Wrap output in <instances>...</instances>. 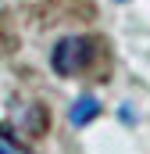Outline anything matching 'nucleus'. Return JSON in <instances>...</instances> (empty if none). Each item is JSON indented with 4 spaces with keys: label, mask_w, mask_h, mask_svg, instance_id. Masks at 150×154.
Segmentation results:
<instances>
[{
    "label": "nucleus",
    "mask_w": 150,
    "mask_h": 154,
    "mask_svg": "<svg viewBox=\"0 0 150 154\" xmlns=\"http://www.w3.org/2000/svg\"><path fill=\"white\" fill-rule=\"evenodd\" d=\"M93 61V43L86 36H61L50 50V65L57 75H79Z\"/></svg>",
    "instance_id": "1"
},
{
    "label": "nucleus",
    "mask_w": 150,
    "mask_h": 154,
    "mask_svg": "<svg viewBox=\"0 0 150 154\" xmlns=\"http://www.w3.org/2000/svg\"><path fill=\"white\" fill-rule=\"evenodd\" d=\"M97 115H100V100H97L93 93H82L72 104V111H68V122H72L75 129H82V125H89Z\"/></svg>",
    "instance_id": "2"
},
{
    "label": "nucleus",
    "mask_w": 150,
    "mask_h": 154,
    "mask_svg": "<svg viewBox=\"0 0 150 154\" xmlns=\"http://www.w3.org/2000/svg\"><path fill=\"white\" fill-rule=\"evenodd\" d=\"M0 154H14V151H11V147H7V143H4V140H0Z\"/></svg>",
    "instance_id": "3"
},
{
    "label": "nucleus",
    "mask_w": 150,
    "mask_h": 154,
    "mask_svg": "<svg viewBox=\"0 0 150 154\" xmlns=\"http://www.w3.org/2000/svg\"><path fill=\"white\" fill-rule=\"evenodd\" d=\"M114 4H125V0H114Z\"/></svg>",
    "instance_id": "4"
}]
</instances>
